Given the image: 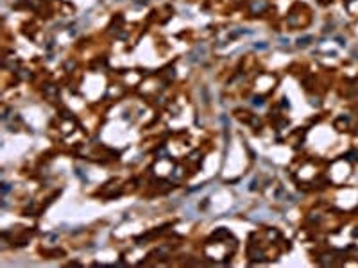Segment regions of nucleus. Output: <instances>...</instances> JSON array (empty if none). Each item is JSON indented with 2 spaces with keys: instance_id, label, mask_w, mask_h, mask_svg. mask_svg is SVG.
Here are the masks:
<instances>
[{
  "instance_id": "f257e3e1",
  "label": "nucleus",
  "mask_w": 358,
  "mask_h": 268,
  "mask_svg": "<svg viewBox=\"0 0 358 268\" xmlns=\"http://www.w3.org/2000/svg\"><path fill=\"white\" fill-rule=\"evenodd\" d=\"M265 7H267L265 0H256V2H252V6H251V11H252V13H261Z\"/></svg>"
},
{
  "instance_id": "20e7f679",
  "label": "nucleus",
  "mask_w": 358,
  "mask_h": 268,
  "mask_svg": "<svg viewBox=\"0 0 358 268\" xmlns=\"http://www.w3.org/2000/svg\"><path fill=\"white\" fill-rule=\"evenodd\" d=\"M267 47H269L267 43H256L254 45V48H267Z\"/></svg>"
},
{
  "instance_id": "7ed1b4c3",
  "label": "nucleus",
  "mask_w": 358,
  "mask_h": 268,
  "mask_svg": "<svg viewBox=\"0 0 358 268\" xmlns=\"http://www.w3.org/2000/svg\"><path fill=\"white\" fill-rule=\"evenodd\" d=\"M252 104H254V106H263V98H261V97H254V98H252Z\"/></svg>"
},
{
  "instance_id": "f03ea898",
  "label": "nucleus",
  "mask_w": 358,
  "mask_h": 268,
  "mask_svg": "<svg viewBox=\"0 0 358 268\" xmlns=\"http://www.w3.org/2000/svg\"><path fill=\"white\" fill-rule=\"evenodd\" d=\"M312 41H313V38H312V36L299 38V39H297V47H303V48H304V47H308V45L312 43Z\"/></svg>"
}]
</instances>
